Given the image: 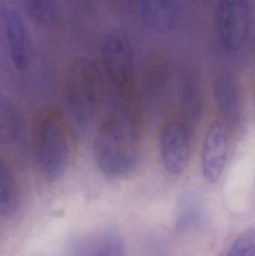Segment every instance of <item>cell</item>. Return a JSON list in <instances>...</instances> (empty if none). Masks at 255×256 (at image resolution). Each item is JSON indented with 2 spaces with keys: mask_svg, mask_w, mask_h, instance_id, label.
I'll return each mask as SVG.
<instances>
[{
  "mask_svg": "<svg viewBox=\"0 0 255 256\" xmlns=\"http://www.w3.org/2000/svg\"><path fill=\"white\" fill-rule=\"evenodd\" d=\"M94 159L112 178L130 176L141 156L140 128L133 100H115L94 141Z\"/></svg>",
  "mask_w": 255,
  "mask_h": 256,
  "instance_id": "cell-1",
  "label": "cell"
},
{
  "mask_svg": "<svg viewBox=\"0 0 255 256\" xmlns=\"http://www.w3.org/2000/svg\"><path fill=\"white\" fill-rule=\"evenodd\" d=\"M103 76L97 64L79 57L72 62L67 74L65 104L68 124L83 138L94 126L102 100Z\"/></svg>",
  "mask_w": 255,
  "mask_h": 256,
  "instance_id": "cell-2",
  "label": "cell"
},
{
  "mask_svg": "<svg viewBox=\"0 0 255 256\" xmlns=\"http://www.w3.org/2000/svg\"><path fill=\"white\" fill-rule=\"evenodd\" d=\"M35 146L39 166L46 180L59 179L68 164L70 146L67 124L58 111L47 110L39 117Z\"/></svg>",
  "mask_w": 255,
  "mask_h": 256,
  "instance_id": "cell-3",
  "label": "cell"
},
{
  "mask_svg": "<svg viewBox=\"0 0 255 256\" xmlns=\"http://www.w3.org/2000/svg\"><path fill=\"white\" fill-rule=\"evenodd\" d=\"M101 54L105 76L114 98L132 97L133 55L127 34L119 30L106 33L102 39Z\"/></svg>",
  "mask_w": 255,
  "mask_h": 256,
  "instance_id": "cell-4",
  "label": "cell"
},
{
  "mask_svg": "<svg viewBox=\"0 0 255 256\" xmlns=\"http://www.w3.org/2000/svg\"><path fill=\"white\" fill-rule=\"evenodd\" d=\"M248 0H220L215 13L218 40L229 52L241 50L248 40L250 30Z\"/></svg>",
  "mask_w": 255,
  "mask_h": 256,
  "instance_id": "cell-5",
  "label": "cell"
},
{
  "mask_svg": "<svg viewBox=\"0 0 255 256\" xmlns=\"http://www.w3.org/2000/svg\"><path fill=\"white\" fill-rule=\"evenodd\" d=\"M160 140L165 168L172 176H181L187 170L190 160L188 127L179 122H168L162 129Z\"/></svg>",
  "mask_w": 255,
  "mask_h": 256,
  "instance_id": "cell-6",
  "label": "cell"
},
{
  "mask_svg": "<svg viewBox=\"0 0 255 256\" xmlns=\"http://www.w3.org/2000/svg\"><path fill=\"white\" fill-rule=\"evenodd\" d=\"M228 148L226 126L221 121H214L205 134L202 149V174L209 183H217L223 176L227 160Z\"/></svg>",
  "mask_w": 255,
  "mask_h": 256,
  "instance_id": "cell-7",
  "label": "cell"
},
{
  "mask_svg": "<svg viewBox=\"0 0 255 256\" xmlns=\"http://www.w3.org/2000/svg\"><path fill=\"white\" fill-rule=\"evenodd\" d=\"M141 20L157 34L172 32L178 26L181 16L178 0H136Z\"/></svg>",
  "mask_w": 255,
  "mask_h": 256,
  "instance_id": "cell-8",
  "label": "cell"
},
{
  "mask_svg": "<svg viewBox=\"0 0 255 256\" xmlns=\"http://www.w3.org/2000/svg\"><path fill=\"white\" fill-rule=\"evenodd\" d=\"M1 19L10 60L16 68L24 70L29 62V44L25 24L19 12L10 6L2 8Z\"/></svg>",
  "mask_w": 255,
  "mask_h": 256,
  "instance_id": "cell-9",
  "label": "cell"
},
{
  "mask_svg": "<svg viewBox=\"0 0 255 256\" xmlns=\"http://www.w3.org/2000/svg\"><path fill=\"white\" fill-rule=\"evenodd\" d=\"M214 93L222 114L229 121L236 122L242 112V98L236 80L230 76H219L214 82Z\"/></svg>",
  "mask_w": 255,
  "mask_h": 256,
  "instance_id": "cell-10",
  "label": "cell"
},
{
  "mask_svg": "<svg viewBox=\"0 0 255 256\" xmlns=\"http://www.w3.org/2000/svg\"><path fill=\"white\" fill-rule=\"evenodd\" d=\"M19 194L14 176L5 162L0 164V214L8 218L16 212Z\"/></svg>",
  "mask_w": 255,
  "mask_h": 256,
  "instance_id": "cell-11",
  "label": "cell"
},
{
  "mask_svg": "<svg viewBox=\"0 0 255 256\" xmlns=\"http://www.w3.org/2000/svg\"><path fill=\"white\" fill-rule=\"evenodd\" d=\"M27 14L33 22L41 28H49L56 20L55 0H22Z\"/></svg>",
  "mask_w": 255,
  "mask_h": 256,
  "instance_id": "cell-12",
  "label": "cell"
},
{
  "mask_svg": "<svg viewBox=\"0 0 255 256\" xmlns=\"http://www.w3.org/2000/svg\"><path fill=\"white\" fill-rule=\"evenodd\" d=\"M16 110L7 100H1V140L11 142L17 135L19 118Z\"/></svg>",
  "mask_w": 255,
  "mask_h": 256,
  "instance_id": "cell-13",
  "label": "cell"
},
{
  "mask_svg": "<svg viewBox=\"0 0 255 256\" xmlns=\"http://www.w3.org/2000/svg\"><path fill=\"white\" fill-rule=\"evenodd\" d=\"M182 105L186 116L190 120H196L202 109V94L199 86L196 82H187L183 86Z\"/></svg>",
  "mask_w": 255,
  "mask_h": 256,
  "instance_id": "cell-14",
  "label": "cell"
},
{
  "mask_svg": "<svg viewBox=\"0 0 255 256\" xmlns=\"http://www.w3.org/2000/svg\"><path fill=\"white\" fill-rule=\"evenodd\" d=\"M220 256H255V228L244 232Z\"/></svg>",
  "mask_w": 255,
  "mask_h": 256,
  "instance_id": "cell-15",
  "label": "cell"
},
{
  "mask_svg": "<svg viewBox=\"0 0 255 256\" xmlns=\"http://www.w3.org/2000/svg\"><path fill=\"white\" fill-rule=\"evenodd\" d=\"M90 256H126L124 242L115 234H109L95 245Z\"/></svg>",
  "mask_w": 255,
  "mask_h": 256,
  "instance_id": "cell-16",
  "label": "cell"
},
{
  "mask_svg": "<svg viewBox=\"0 0 255 256\" xmlns=\"http://www.w3.org/2000/svg\"><path fill=\"white\" fill-rule=\"evenodd\" d=\"M109 6L120 14H127L134 8L136 0H106Z\"/></svg>",
  "mask_w": 255,
  "mask_h": 256,
  "instance_id": "cell-17",
  "label": "cell"
},
{
  "mask_svg": "<svg viewBox=\"0 0 255 256\" xmlns=\"http://www.w3.org/2000/svg\"><path fill=\"white\" fill-rule=\"evenodd\" d=\"M191 1L193 2V3H195V4L201 6V4H206L209 0H191Z\"/></svg>",
  "mask_w": 255,
  "mask_h": 256,
  "instance_id": "cell-18",
  "label": "cell"
},
{
  "mask_svg": "<svg viewBox=\"0 0 255 256\" xmlns=\"http://www.w3.org/2000/svg\"></svg>",
  "mask_w": 255,
  "mask_h": 256,
  "instance_id": "cell-19",
  "label": "cell"
}]
</instances>
